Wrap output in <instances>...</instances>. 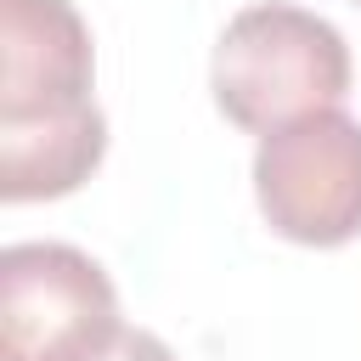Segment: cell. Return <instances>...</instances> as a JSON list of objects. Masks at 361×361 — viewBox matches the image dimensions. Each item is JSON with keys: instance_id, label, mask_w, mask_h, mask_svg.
<instances>
[{"instance_id": "obj_5", "label": "cell", "mask_w": 361, "mask_h": 361, "mask_svg": "<svg viewBox=\"0 0 361 361\" xmlns=\"http://www.w3.org/2000/svg\"><path fill=\"white\" fill-rule=\"evenodd\" d=\"M85 361H175V350L158 338V333H147V327H118L102 350H90Z\"/></svg>"}, {"instance_id": "obj_3", "label": "cell", "mask_w": 361, "mask_h": 361, "mask_svg": "<svg viewBox=\"0 0 361 361\" xmlns=\"http://www.w3.org/2000/svg\"><path fill=\"white\" fill-rule=\"evenodd\" d=\"M254 197L265 226L299 248H344L361 237V118L327 107L259 135Z\"/></svg>"}, {"instance_id": "obj_2", "label": "cell", "mask_w": 361, "mask_h": 361, "mask_svg": "<svg viewBox=\"0 0 361 361\" xmlns=\"http://www.w3.org/2000/svg\"><path fill=\"white\" fill-rule=\"evenodd\" d=\"M209 90L237 130L271 135L350 96V45L305 6H243L214 39Z\"/></svg>"}, {"instance_id": "obj_6", "label": "cell", "mask_w": 361, "mask_h": 361, "mask_svg": "<svg viewBox=\"0 0 361 361\" xmlns=\"http://www.w3.org/2000/svg\"><path fill=\"white\" fill-rule=\"evenodd\" d=\"M355 6H361V0H355Z\"/></svg>"}, {"instance_id": "obj_4", "label": "cell", "mask_w": 361, "mask_h": 361, "mask_svg": "<svg viewBox=\"0 0 361 361\" xmlns=\"http://www.w3.org/2000/svg\"><path fill=\"white\" fill-rule=\"evenodd\" d=\"M113 276L73 243L0 254V361H85L118 333Z\"/></svg>"}, {"instance_id": "obj_1", "label": "cell", "mask_w": 361, "mask_h": 361, "mask_svg": "<svg viewBox=\"0 0 361 361\" xmlns=\"http://www.w3.org/2000/svg\"><path fill=\"white\" fill-rule=\"evenodd\" d=\"M107 152L96 45L68 0H0V197L79 192Z\"/></svg>"}]
</instances>
